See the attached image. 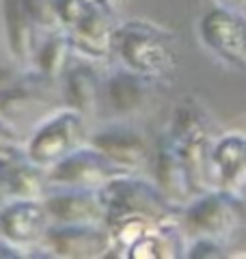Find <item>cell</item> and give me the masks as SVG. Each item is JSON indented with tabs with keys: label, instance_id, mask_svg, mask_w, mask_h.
I'll list each match as a JSON object with an SVG mask.
<instances>
[{
	"label": "cell",
	"instance_id": "20",
	"mask_svg": "<svg viewBox=\"0 0 246 259\" xmlns=\"http://www.w3.org/2000/svg\"><path fill=\"white\" fill-rule=\"evenodd\" d=\"M7 177L13 199H44L50 192L48 171L26 158V153L7 158Z\"/></svg>",
	"mask_w": 246,
	"mask_h": 259
},
{
	"label": "cell",
	"instance_id": "18",
	"mask_svg": "<svg viewBox=\"0 0 246 259\" xmlns=\"http://www.w3.org/2000/svg\"><path fill=\"white\" fill-rule=\"evenodd\" d=\"M153 82L155 80H149L119 65V69H114L104 80V97L119 117H128L145 106L147 93H149V87Z\"/></svg>",
	"mask_w": 246,
	"mask_h": 259
},
{
	"label": "cell",
	"instance_id": "21",
	"mask_svg": "<svg viewBox=\"0 0 246 259\" xmlns=\"http://www.w3.org/2000/svg\"><path fill=\"white\" fill-rule=\"evenodd\" d=\"M158 223L145 216H117L108 221V231L112 238V257H128L132 246L147 231Z\"/></svg>",
	"mask_w": 246,
	"mask_h": 259
},
{
	"label": "cell",
	"instance_id": "7",
	"mask_svg": "<svg viewBox=\"0 0 246 259\" xmlns=\"http://www.w3.org/2000/svg\"><path fill=\"white\" fill-rule=\"evenodd\" d=\"M126 171L110 162L91 143H85L67 158L48 168V182L52 188H80V190H102L114 177Z\"/></svg>",
	"mask_w": 246,
	"mask_h": 259
},
{
	"label": "cell",
	"instance_id": "15",
	"mask_svg": "<svg viewBox=\"0 0 246 259\" xmlns=\"http://www.w3.org/2000/svg\"><path fill=\"white\" fill-rule=\"evenodd\" d=\"M3 28L13 63L32 67L39 46V26L30 18L24 0H3Z\"/></svg>",
	"mask_w": 246,
	"mask_h": 259
},
{
	"label": "cell",
	"instance_id": "28",
	"mask_svg": "<svg viewBox=\"0 0 246 259\" xmlns=\"http://www.w3.org/2000/svg\"><path fill=\"white\" fill-rule=\"evenodd\" d=\"M104 3H108V5H112V7H117V3H121V0H104Z\"/></svg>",
	"mask_w": 246,
	"mask_h": 259
},
{
	"label": "cell",
	"instance_id": "26",
	"mask_svg": "<svg viewBox=\"0 0 246 259\" xmlns=\"http://www.w3.org/2000/svg\"><path fill=\"white\" fill-rule=\"evenodd\" d=\"M7 158L9 156H0V209L13 201L11 188H9V177H7Z\"/></svg>",
	"mask_w": 246,
	"mask_h": 259
},
{
	"label": "cell",
	"instance_id": "17",
	"mask_svg": "<svg viewBox=\"0 0 246 259\" xmlns=\"http://www.w3.org/2000/svg\"><path fill=\"white\" fill-rule=\"evenodd\" d=\"M48 84L32 67L0 63V115L9 117L37 100L41 87Z\"/></svg>",
	"mask_w": 246,
	"mask_h": 259
},
{
	"label": "cell",
	"instance_id": "5",
	"mask_svg": "<svg viewBox=\"0 0 246 259\" xmlns=\"http://www.w3.org/2000/svg\"><path fill=\"white\" fill-rule=\"evenodd\" d=\"M85 143H89V132L85 123V115L69 106L54 110L32 130L24 153L41 168H50L56 162L67 158Z\"/></svg>",
	"mask_w": 246,
	"mask_h": 259
},
{
	"label": "cell",
	"instance_id": "13",
	"mask_svg": "<svg viewBox=\"0 0 246 259\" xmlns=\"http://www.w3.org/2000/svg\"><path fill=\"white\" fill-rule=\"evenodd\" d=\"M153 180L162 188V192L173 201L175 205L184 207L194 197V188L188 175L186 162L179 153L175 141L164 132L158 136L153 147Z\"/></svg>",
	"mask_w": 246,
	"mask_h": 259
},
{
	"label": "cell",
	"instance_id": "24",
	"mask_svg": "<svg viewBox=\"0 0 246 259\" xmlns=\"http://www.w3.org/2000/svg\"><path fill=\"white\" fill-rule=\"evenodd\" d=\"M93 3L95 0H56V15H59L61 28H73Z\"/></svg>",
	"mask_w": 246,
	"mask_h": 259
},
{
	"label": "cell",
	"instance_id": "23",
	"mask_svg": "<svg viewBox=\"0 0 246 259\" xmlns=\"http://www.w3.org/2000/svg\"><path fill=\"white\" fill-rule=\"evenodd\" d=\"M225 255H227L225 240L208 238V236L188 240L186 257H190V259H214V257H225Z\"/></svg>",
	"mask_w": 246,
	"mask_h": 259
},
{
	"label": "cell",
	"instance_id": "12",
	"mask_svg": "<svg viewBox=\"0 0 246 259\" xmlns=\"http://www.w3.org/2000/svg\"><path fill=\"white\" fill-rule=\"evenodd\" d=\"M44 203L56 225H106L108 205L102 190L52 188L44 197Z\"/></svg>",
	"mask_w": 246,
	"mask_h": 259
},
{
	"label": "cell",
	"instance_id": "22",
	"mask_svg": "<svg viewBox=\"0 0 246 259\" xmlns=\"http://www.w3.org/2000/svg\"><path fill=\"white\" fill-rule=\"evenodd\" d=\"M30 18L35 20L39 30H56L61 28L59 15H56V0H24Z\"/></svg>",
	"mask_w": 246,
	"mask_h": 259
},
{
	"label": "cell",
	"instance_id": "1",
	"mask_svg": "<svg viewBox=\"0 0 246 259\" xmlns=\"http://www.w3.org/2000/svg\"><path fill=\"white\" fill-rule=\"evenodd\" d=\"M112 56L119 65L149 80L169 78L177 67V46L171 30L138 18L119 22Z\"/></svg>",
	"mask_w": 246,
	"mask_h": 259
},
{
	"label": "cell",
	"instance_id": "3",
	"mask_svg": "<svg viewBox=\"0 0 246 259\" xmlns=\"http://www.w3.org/2000/svg\"><path fill=\"white\" fill-rule=\"evenodd\" d=\"M102 192L108 205V221L117 216H145L155 223H164L182 216V207L162 192L155 180H147L138 173L114 177Z\"/></svg>",
	"mask_w": 246,
	"mask_h": 259
},
{
	"label": "cell",
	"instance_id": "9",
	"mask_svg": "<svg viewBox=\"0 0 246 259\" xmlns=\"http://www.w3.org/2000/svg\"><path fill=\"white\" fill-rule=\"evenodd\" d=\"M41 253L67 259L112 257V238L106 225H56L50 223Z\"/></svg>",
	"mask_w": 246,
	"mask_h": 259
},
{
	"label": "cell",
	"instance_id": "27",
	"mask_svg": "<svg viewBox=\"0 0 246 259\" xmlns=\"http://www.w3.org/2000/svg\"><path fill=\"white\" fill-rule=\"evenodd\" d=\"M216 5L229 7V9H237V11H246V0H216Z\"/></svg>",
	"mask_w": 246,
	"mask_h": 259
},
{
	"label": "cell",
	"instance_id": "4",
	"mask_svg": "<svg viewBox=\"0 0 246 259\" xmlns=\"http://www.w3.org/2000/svg\"><path fill=\"white\" fill-rule=\"evenodd\" d=\"M244 197L223 190L210 188L199 192L182 207V221L188 238H218L229 240L244 223Z\"/></svg>",
	"mask_w": 246,
	"mask_h": 259
},
{
	"label": "cell",
	"instance_id": "2",
	"mask_svg": "<svg viewBox=\"0 0 246 259\" xmlns=\"http://www.w3.org/2000/svg\"><path fill=\"white\" fill-rule=\"evenodd\" d=\"M169 136L175 141L179 153L186 162L194 194L205 192L214 186V168H212V149L216 139L212 136V125L205 110L196 100H182L175 108L173 119L167 127Z\"/></svg>",
	"mask_w": 246,
	"mask_h": 259
},
{
	"label": "cell",
	"instance_id": "25",
	"mask_svg": "<svg viewBox=\"0 0 246 259\" xmlns=\"http://www.w3.org/2000/svg\"><path fill=\"white\" fill-rule=\"evenodd\" d=\"M24 145L26 143H22V136L9 117L0 115V156H20L24 153Z\"/></svg>",
	"mask_w": 246,
	"mask_h": 259
},
{
	"label": "cell",
	"instance_id": "6",
	"mask_svg": "<svg viewBox=\"0 0 246 259\" xmlns=\"http://www.w3.org/2000/svg\"><path fill=\"white\" fill-rule=\"evenodd\" d=\"M50 216L44 199H13L0 209V250L5 255H28L41 250Z\"/></svg>",
	"mask_w": 246,
	"mask_h": 259
},
{
	"label": "cell",
	"instance_id": "10",
	"mask_svg": "<svg viewBox=\"0 0 246 259\" xmlns=\"http://www.w3.org/2000/svg\"><path fill=\"white\" fill-rule=\"evenodd\" d=\"M117 28H119V22H117V15H114V7L104 3V0H95L76 26L69 28L73 50L82 59H89V61L110 59L114 52Z\"/></svg>",
	"mask_w": 246,
	"mask_h": 259
},
{
	"label": "cell",
	"instance_id": "8",
	"mask_svg": "<svg viewBox=\"0 0 246 259\" xmlns=\"http://www.w3.org/2000/svg\"><path fill=\"white\" fill-rule=\"evenodd\" d=\"M199 37L223 63L246 69V18L244 11L216 5L199 20Z\"/></svg>",
	"mask_w": 246,
	"mask_h": 259
},
{
	"label": "cell",
	"instance_id": "11",
	"mask_svg": "<svg viewBox=\"0 0 246 259\" xmlns=\"http://www.w3.org/2000/svg\"><path fill=\"white\" fill-rule=\"evenodd\" d=\"M89 143L126 173H138L151 162V147L143 132L126 123H110L89 134Z\"/></svg>",
	"mask_w": 246,
	"mask_h": 259
},
{
	"label": "cell",
	"instance_id": "16",
	"mask_svg": "<svg viewBox=\"0 0 246 259\" xmlns=\"http://www.w3.org/2000/svg\"><path fill=\"white\" fill-rule=\"evenodd\" d=\"M61 82L67 106L82 112L85 117H93L104 95V80L100 78V71L93 67V63L89 59L71 63Z\"/></svg>",
	"mask_w": 246,
	"mask_h": 259
},
{
	"label": "cell",
	"instance_id": "14",
	"mask_svg": "<svg viewBox=\"0 0 246 259\" xmlns=\"http://www.w3.org/2000/svg\"><path fill=\"white\" fill-rule=\"evenodd\" d=\"M214 186L246 197V134L229 132L216 139L212 149Z\"/></svg>",
	"mask_w": 246,
	"mask_h": 259
},
{
	"label": "cell",
	"instance_id": "19",
	"mask_svg": "<svg viewBox=\"0 0 246 259\" xmlns=\"http://www.w3.org/2000/svg\"><path fill=\"white\" fill-rule=\"evenodd\" d=\"M76 52L69 37V30L56 28L46 32L44 39H39L35 61H32V69L46 80L48 84L61 82L65 71L71 65V54Z\"/></svg>",
	"mask_w": 246,
	"mask_h": 259
}]
</instances>
